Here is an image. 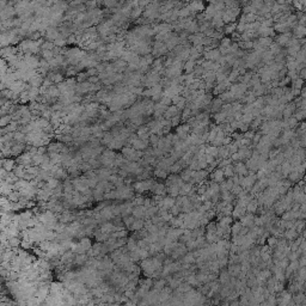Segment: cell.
I'll use <instances>...</instances> for the list:
<instances>
[{
  "label": "cell",
  "mask_w": 306,
  "mask_h": 306,
  "mask_svg": "<svg viewBox=\"0 0 306 306\" xmlns=\"http://www.w3.org/2000/svg\"><path fill=\"white\" fill-rule=\"evenodd\" d=\"M178 116V109L176 105H172V107H167L166 111L164 114V117L165 120H172L173 117Z\"/></svg>",
  "instance_id": "cell-1"
},
{
  "label": "cell",
  "mask_w": 306,
  "mask_h": 306,
  "mask_svg": "<svg viewBox=\"0 0 306 306\" xmlns=\"http://www.w3.org/2000/svg\"><path fill=\"white\" fill-rule=\"evenodd\" d=\"M224 176H225V175H224V170H220V169H218L217 171H214L213 175H212L213 180L215 182H218V183H223Z\"/></svg>",
  "instance_id": "cell-2"
},
{
  "label": "cell",
  "mask_w": 306,
  "mask_h": 306,
  "mask_svg": "<svg viewBox=\"0 0 306 306\" xmlns=\"http://www.w3.org/2000/svg\"><path fill=\"white\" fill-rule=\"evenodd\" d=\"M298 232L294 230V228H288V230H286V232H285V237L288 239V240H294L297 237H298Z\"/></svg>",
  "instance_id": "cell-3"
},
{
  "label": "cell",
  "mask_w": 306,
  "mask_h": 306,
  "mask_svg": "<svg viewBox=\"0 0 306 306\" xmlns=\"http://www.w3.org/2000/svg\"><path fill=\"white\" fill-rule=\"evenodd\" d=\"M294 34L297 37H303L306 35V28L303 27V25H298L294 28Z\"/></svg>",
  "instance_id": "cell-4"
},
{
  "label": "cell",
  "mask_w": 306,
  "mask_h": 306,
  "mask_svg": "<svg viewBox=\"0 0 306 306\" xmlns=\"http://www.w3.org/2000/svg\"><path fill=\"white\" fill-rule=\"evenodd\" d=\"M293 117H295L298 121H301V120H304L306 117V110H303V109H298V110H295L294 112V116Z\"/></svg>",
  "instance_id": "cell-5"
},
{
  "label": "cell",
  "mask_w": 306,
  "mask_h": 306,
  "mask_svg": "<svg viewBox=\"0 0 306 306\" xmlns=\"http://www.w3.org/2000/svg\"><path fill=\"white\" fill-rule=\"evenodd\" d=\"M14 162L13 160H4V163H2V167H4V170H6V171H10L12 167H13V164Z\"/></svg>",
  "instance_id": "cell-6"
},
{
  "label": "cell",
  "mask_w": 306,
  "mask_h": 306,
  "mask_svg": "<svg viewBox=\"0 0 306 306\" xmlns=\"http://www.w3.org/2000/svg\"><path fill=\"white\" fill-rule=\"evenodd\" d=\"M298 75H299V78H300V79H305L306 78V67H304V68H301V70L299 71Z\"/></svg>",
  "instance_id": "cell-7"
},
{
  "label": "cell",
  "mask_w": 306,
  "mask_h": 306,
  "mask_svg": "<svg viewBox=\"0 0 306 306\" xmlns=\"http://www.w3.org/2000/svg\"><path fill=\"white\" fill-rule=\"evenodd\" d=\"M233 28H235V25H233V24H231V25L226 27V30H225V31H226L227 34H228V32H232V31H233Z\"/></svg>",
  "instance_id": "cell-8"
},
{
  "label": "cell",
  "mask_w": 306,
  "mask_h": 306,
  "mask_svg": "<svg viewBox=\"0 0 306 306\" xmlns=\"http://www.w3.org/2000/svg\"><path fill=\"white\" fill-rule=\"evenodd\" d=\"M305 151H306V150H305Z\"/></svg>",
  "instance_id": "cell-9"
}]
</instances>
